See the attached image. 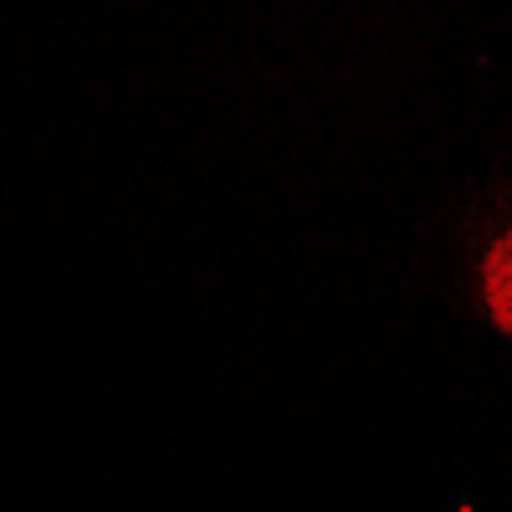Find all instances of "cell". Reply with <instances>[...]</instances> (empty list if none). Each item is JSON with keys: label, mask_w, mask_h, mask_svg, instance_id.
Returning a JSON list of instances; mask_svg holds the SVG:
<instances>
[{"label": "cell", "mask_w": 512, "mask_h": 512, "mask_svg": "<svg viewBox=\"0 0 512 512\" xmlns=\"http://www.w3.org/2000/svg\"><path fill=\"white\" fill-rule=\"evenodd\" d=\"M482 303H487V318L512 333V226L497 231L482 251Z\"/></svg>", "instance_id": "1"}]
</instances>
